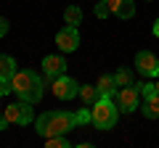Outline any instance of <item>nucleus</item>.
<instances>
[{"instance_id":"14","label":"nucleus","mask_w":159,"mask_h":148,"mask_svg":"<svg viewBox=\"0 0 159 148\" xmlns=\"http://www.w3.org/2000/svg\"><path fill=\"white\" fill-rule=\"evenodd\" d=\"M19 69H16V58L0 53V77H13Z\"/></svg>"},{"instance_id":"5","label":"nucleus","mask_w":159,"mask_h":148,"mask_svg":"<svg viewBox=\"0 0 159 148\" xmlns=\"http://www.w3.org/2000/svg\"><path fill=\"white\" fill-rule=\"evenodd\" d=\"M114 103L119 106V111H122V114H133V111L138 108V103H141V93H138L135 85L119 87V90L114 93Z\"/></svg>"},{"instance_id":"4","label":"nucleus","mask_w":159,"mask_h":148,"mask_svg":"<svg viewBox=\"0 0 159 148\" xmlns=\"http://www.w3.org/2000/svg\"><path fill=\"white\" fill-rule=\"evenodd\" d=\"M32 103H27V101H19V103H11V106H6L0 114L6 116V122L8 124H21V127H27L29 122H32Z\"/></svg>"},{"instance_id":"20","label":"nucleus","mask_w":159,"mask_h":148,"mask_svg":"<svg viewBox=\"0 0 159 148\" xmlns=\"http://www.w3.org/2000/svg\"><path fill=\"white\" fill-rule=\"evenodd\" d=\"M109 13H111V11H109L106 0H98V6H96V16H98V19H106Z\"/></svg>"},{"instance_id":"2","label":"nucleus","mask_w":159,"mask_h":148,"mask_svg":"<svg viewBox=\"0 0 159 148\" xmlns=\"http://www.w3.org/2000/svg\"><path fill=\"white\" fill-rule=\"evenodd\" d=\"M11 85H13V93L19 95V101H27V103H37L43 98V87L45 82L40 80L34 72H16L11 77Z\"/></svg>"},{"instance_id":"15","label":"nucleus","mask_w":159,"mask_h":148,"mask_svg":"<svg viewBox=\"0 0 159 148\" xmlns=\"http://www.w3.org/2000/svg\"><path fill=\"white\" fill-rule=\"evenodd\" d=\"M64 21H66L69 27H77V24L82 21V8H77V6H66V11H64Z\"/></svg>"},{"instance_id":"24","label":"nucleus","mask_w":159,"mask_h":148,"mask_svg":"<svg viewBox=\"0 0 159 148\" xmlns=\"http://www.w3.org/2000/svg\"><path fill=\"white\" fill-rule=\"evenodd\" d=\"M154 90H157V93H159V80H157V82H154Z\"/></svg>"},{"instance_id":"11","label":"nucleus","mask_w":159,"mask_h":148,"mask_svg":"<svg viewBox=\"0 0 159 148\" xmlns=\"http://www.w3.org/2000/svg\"><path fill=\"white\" fill-rule=\"evenodd\" d=\"M96 87H98V93H101V98H114V93L119 90L117 82H114V74H101L98 82H96Z\"/></svg>"},{"instance_id":"3","label":"nucleus","mask_w":159,"mask_h":148,"mask_svg":"<svg viewBox=\"0 0 159 148\" xmlns=\"http://www.w3.org/2000/svg\"><path fill=\"white\" fill-rule=\"evenodd\" d=\"M119 106L111 101V98H98L90 106V122L98 127V130H111L119 119Z\"/></svg>"},{"instance_id":"10","label":"nucleus","mask_w":159,"mask_h":148,"mask_svg":"<svg viewBox=\"0 0 159 148\" xmlns=\"http://www.w3.org/2000/svg\"><path fill=\"white\" fill-rule=\"evenodd\" d=\"M106 6L117 19H133L135 16V3L133 0H106Z\"/></svg>"},{"instance_id":"21","label":"nucleus","mask_w":159,"mask_h":148,"mask_svg":"<svg viewBox=\"0 0 159 148\" xmlns=\"http://www.w3.org/2000/svg\"><path fill=\"white\" fill-rule=\"evenodd\" d=\"M6 34H8V21L0 16V37H6Z\"/></svg>"},{"instance_id":"13","label":"nucleus","mask_w":159,"mask_h":148,"mask_svg":"<svg viewBox=\"0 0 159 148\" xmlns=\"http://www.w3.org/2000/svg\"><path fill=\"white\" fill-rule=\"evenodd\" d=\"M80 98H82L85 106H93V103L101 98V93H98L96 85H80Z\"/></svg>"},{"instance_id":"9","label":"nucleus","mask_w":159,"mask_h":148,"mask_svg":"<svg viewBox=\"0 0 159 148\" xmlns=\"http://www.w3.org/2000/svg\"><path fill=\"white\" fill-rule=\"evenodd\" d=\"M43 74H45V80H56L61 74H66V58L64 56H45L43 58Z\"/></svg>"},{"instance_id":"12","label":"nucleus","mask_w":159,"mask_h":148,"mask_svg":"<svg viewBox=\"0 0 159 148\" xmlns=\"http://www.w3.org/2000/svg\"><path fill=\"white\" fill-rule=\"evenodd\" d=\"M143 116L146 119H157L159 116V93H154V95L146 98V103H143Z\"/></svg>"},{"instance_id":"22","label":"nucleus","mask_w":159,"mask_h":148,"mask_svg":"<svg viewBox=\"0 0 159 148\" xmlns=\"http://www.w3.org/2000/svg\"><path fill=\"white\" fill-rule=\"evenodd\" d=\"M154 37H159V19L154 21Z\"/></svg>"},{"instance_id":"6","label":"nucleus","mask_w":159,"mask_h":148,"mask_svg":"<svg viewBox=\"0 0 159 148\" xmlns=\"http://www.w3.org/2000/svg\"><path fill=\"white\" fill-rule=\"evenodd\" d=\"M53 82V95L58 98V101H72V98H77L80 95V85H77V80H72L69 74H61V77H56V80H51Z\"/></svg>"},{"instance_id":"18","label":"nucleus","mask_w":159,"mask_h":148,"mask_svg":"<svg viewBox=\"0 0 159 148\" xmlns=\"http://www.w3.org/2000/svg\"><path fill=\"white\" fill-rule=\"evenodd\" d=\"M133 85H135V82H133ZM138 93H141V95L143 98H148V95H154V93H157V90H154V82H138Z\"/></svg>"},{"instance_id":"1","label":"nucleus","mask_w":159,"mask_h":148,"mask_svg":"<svg viewBox=\"0 0 159 148\" xmlns=\"http://www.w3.org/2000/svg\"><path fill=\"white\" fill-rule=\"evenodd\" d=\"M80 124L77 114H69V111H45L34 122L37 132L43 137H51V135H69L74 127Z\"/></svg>"},{"instance_id":"17","label":"nucleus","mask_w":159,"mask_h":148,"mask_svg":"<svg viewBox=\"0 0 159 148\" xmlns=\"http://www.w3.org/2000/svg\"><path fill=\"white\" fill-rule=\"evenodd\" d=\"M45 146L48 148H69V137L66 135H51V137H45Z\"/></svg>"},{"instance_id":"19","label":"nucleus","mask_w":159,"mask_h":148,"mask_svg":"<svg viewBox=\"0 0 159 148\" xmlns=\"http://www.w3.org/2000/svg\"><path fill=\"white\" fill-rule=\"evenodd\" d=\"M8 93H13L11 77H0V95H8Z\"/></svg>"},{"instance_id":"7","label":"nucleus","mask_w":159,"mask_h":148,"mask_svg":"<svg viewBox=\"0 0 159 148\" xmlns=\"http://www.w3.org/2000/svg\"><path fill=\"white\" fill-rule=\"evenodd\" d=\"M56 45H58L61 53H74L80 48V32H77V27H69V24H66V27L56 34Z\"/></svg>"},{"instance_id":"25","label":"nucleus","mask_w":159,"mask_h":148,"mask_svg":"<svg viewBox=\"0 0 159 148\" xmlns=\"http://www.w3.org/2000/svg\"><path fill=\"white\" fill-rule=\"evenodd\" d=\"M148 3H154V0H148Z\"/></svg>"},{"instance_id":"16","label":"nucleus","mask_w":159,"mask_h":148,"mask_svg":"<svg viewBox=\"0 0 159 148\" xmlns=\"http://www.w3.org/2000/svg\"><path fill=\"white\" fill-rule=\"evenodd\" d=\"M114 82H117V87H130L133 85V72L130 69H117L114 72Z\"/></svg>"},{"instance_id":"8","label":"nucleus","mask_w":159,"mask_h":148,"mask_svg":"<svg viewBox=\"0 0 159 148\" xmlns=\"http://www.w3.org/2000/svg\"><path fill=\"white\" fill-rule=\"evenodd\" d=\"M135 69L143 77H159V58L148 50H141L135 56Z\"/></svg>"},{"instance_id":"23","label":"nucleus","mask_w":159,"mask_h":148,"mask_svg":"<svg viewBox=\"0 0 159 148\" xmlns=\"http://www.w3.org/2000/svg\"><path fill=\"white\" fill-rule=\"evenodd\" d=\"M6 124H8V122H6V116L0 114V130H6Z\"/></svg>"}]
</instances>
